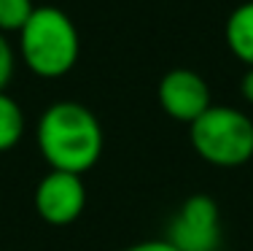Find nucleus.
<instances>
[{"instance_id": "obj_1", "label": "nucleus", "mask_w": 253, "mask_h": 251, "mask_svg": "<svg viewBox=\"0 0 253 251\" xmlns=\"http://www.w3.org/2000/svg\"><path fill=\"white\" fill-rule=\"evenodd\" d=\"M38 149L51 170L81 173L92 170L102 154V127L92 111L73 100L49 105L38 122Z\"/></svg>"}, {"instance_id": "obj_2", "label": "nucleus", "mask_w": 253, "mask_h": 251, "mask_svg": "<svg viewBox=\"0 0 253 251\" xmlns=\"http://www.w3.org/2000/svg\"><path fill=\"white\" fill-rule=\"evenodd\" d=\"M19 54L41 79L70 73L81 54V38L68 14L57 5H41L19 33Z\"/></svg>"}, {"instance_id": "obj_3", "label": "nucleus", "mask_w": 253, "mask_h": 251, "mask_svg": "<svg viewBox=\"0 0 253 251\" xmlns=\"http://www.w3.org/2000/svg\"><path fill=\"white\" fill-rule=\"evenodd\" d=\"M194 151L215 167H240L253 157V122L232 105H210L189 124Z\"/></svg>"}, {"instance_id": "obj_4", "label": "nucleus", "mask_w": 253, "mask_h": 251, "mask_svg": "<svg viewBox=\"0 0 253 251\" xmlns=\"http://www.w3.org/2000/svg\"><path fill=\"white\" fill-rule=\"evenodd\" d=\"M167 241L180 251H215L221 243L218 205L208 195H191L167 227Z\"/></svg>"}, {"instance_id": "obj_5", "label": "nucleus", "mask_w": 253, "mask_h": 251, "mask_svg": "<svg viewBox=\"0 0 253 251\" xmlns=\"http://www.w3.org/2000/svg\"><path fill=\"white\" fill-rule=\"evenodd\" d=\"M84 205H86V189L76 173L49 170L35 187V211L43 222L54 227L76 222Z\"/></svg>"}, {"instance_id": "obj_6", "label": "nucleus", "mask_w": 253, "mask_h": 251, "mask_svg": "<svg viewBox=\"0 0 253 251\" xmlns=\"http://www.w3.org/2000/svg\"><path fill=\"white\" fill-rule=\"evenodd\" d=\"M159 105L167 116L175 122H197L205 111L213 105L210 100V87L200 73L189 68H172L162 76L159 81Z\"/></svg>"}, {"instance_id": "obj_7", "label": "nucleus", "mask_w": 253, "mask_h": 251, "mask_svg": "<svg viewBox=\"0 0 253 251\" xmlns=\"http://www.w3.org/2000/svg\"><path fill=\"white\" fill-rule=\"evenodd\" d=\"M226 46L240 62L253 68V0L237 5L226 19Z\"/></svg>"}, {"instance_id": "obj_8", "label": "nucleus", "mask_w": 253, "mask_h": 251, "mask_svg": "<svg viewBox=\"0 0 253 251\" xmlns=\"http://www.w3.org/2000/svg\"><path fill=\"white\" fill-rule=\"evenodd\" d=\"M25 135V113L11 95L0 92V154L11 151Z\"/></svg>"}, {"instance_id": "obj_9", "label": "nucleus", "mask_w": 253, "mask_h": 251, "mask_svg": "<svg viewBox=\"0 0 253 251\" xmlns=\"http://www.w3.org/2000/svg\"><path fill=\"white\" fill-rule=\"evenodd\" d=\"M35 8L33 0H0V33H22Z\"/></svg>"}, {"instance_id": "obj_10", "label": "nucleus", "mask_w": 253, "mask_h": 251, "mask_svg": "<svg viewBox=\"0 0 253 251\" xmlns=\"http://www.w3.org/2000/svg\"><path fill=\"white\" fill-rule=\"evenodd\" d=\"M14 76V49L0 33V92H5V84Z\"/></svg>"}, {"instance_id": "obj_11", "label": "nucleus", "mask_w": 253, "mask_h": 251, "mask_svg": "<svg viewBox=\"0 0 253 251\" xmlns=\"http://www.w3.org/2000/svg\"><path fill=\"white\" fill-rule=\"evenodd\" d=\"M124 251H180L175 249L170 241H143V243H135V246H129V249H124Z\"/></svg>"}, {"instance_id": "obj_12", "label": "nucleus", "mask_w": 253, "mask_h": 251, "mask_svg": "<svg viewBox=\"0 0 253 251\" xmlns=\"http://www.w3.org/2000/svg\"><path fill=\"white\" fill-rule=\"evenodd\" d=\"M243 98L253 103V68H248V73L243 76Z\"/></svg>"}]
</instances>
